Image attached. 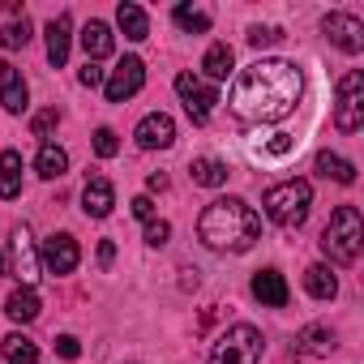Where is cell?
Listing matches in <instances>:
<instances>
[{
    "label": "cell",
    "mask_w": 364,
    "mask_h": 364,
    "mask_svg": "<svg viewBox=\"0 0 364 364\" xmlns=\"http://www.w3.org/2000/svg\"><path fill=\"white\" fill-rule=\"evenodd\" d=\"M304 95V73L291 65V60H279V56H266L257 65H249L236 86H232V112L249 124H279L296 112Z\"/></svg>",
    "instance_id": "1"
},
{
    "label": "cell",
    "mask_w": 364,
    "mask_h": 364,
    "mask_svg": "<svg viewBox=\"0 0 364 364\" xmlns=\"http://www.w3.org/2000/svg\"><path fill=\"white\" fill-rule=\"evenodd\" d=\"M262 236V219L245 198H219L198 219V240L215 253H249Z\"/></svg>",
    "instance_id": "2"
},
{
    "label": "cell",
    "mask_w": 364,
    "mask_h": 364,
    "mask_svg": "<svg viewBox=\"0 0 364 364\" xmlns=\"http://www.w3.org/2000/svg\"><path fill=\"white\" fill-rule=\"evenodd\" d=\"M360 245H364V223H360V210L355 206H338L321 232V253L334 262V266H351L360 257Z\"/></svg>",
    "instance_id": "3"
},
{
    "label": "cell",
    "mask_w": 364,
    "mask_h": 364,
    "mask_svg": "<svg viewBox=\"0 0 364 364\" xmlns=\"http://www.w3.org/2000/svg\"><path fill=\"white\" fill-rule=\"evenodd\" d=\"M262 206H266V219H270V223H279V228H287V232H291V228H300V223L309 219L313 185H309V180H283V185L266 189Z\"/></svg>",
    "instance_id": "4"
},
{
    "label": "cell",
    "mask_w": 364,
    "mask_h": 364,
    "mask_svg": "<svg viewBox=\"0 0 364 364\" xmlns=\"http://www.w3.org/2000/svg\"><path fill=\"white\" fill-rule=\"evenodd\" d=\"M262 351H266L262 330L249 326V321H240V326H232V330L219 334V343L210 351V364H257Z\"/></svg>",
    "instance_id": "5"
},
{
    "label": "cell",
    "mask_w": 364,
    "mask_h": 364,
    "mask_svg": "<svg viewBox=\"0 0 364 364\" xmlns=\"http://www.w3.org/2000/svg\"><path fill=\"white\" fill-rule=\"evenodd\" d=\"M334 124H338V133H355V129L364 124V73H360V69H351V73L338 82Z\"/></svg>",
    "instance_id": "6"
},
{
    "label": "cell",
    "mask_w": 364,
    "mask_h": 364,
    "mask_svg": "<svg viewBox=\"0 0 364 364\" xmlns=\"http://www.w3.org/2000/svg\"><path fill=\"white\" fill-rule=\"evenodd\" d=\"M176 95L185 99V112H189L193 124H206L210 112H215V103H219V90L210 82H202L198 73H180L176 77Z\"/></svg>",
    "instance_id": "7"
},
{
    "label": "cell",
    "mask_w": 364,
    "mask_h": 364,
    "mask_svg": "<svg viewBox=\"0 0 364 364\" xmlns=\"http://www.w3.org/2000/svg\"><path fill=\"white\" fill-rule=\"evenodd\" d=\"M321 31H326V39H330L338 52H347V56L364 52V22H360V18H351V14H326V18H321Z\"/></svg>",
    "instance_id": "8"
},
{
    "label": "cell",
    "mask_w": 364,
    "mask_h": 364,
    "mask_svg": "<svg viewBox=\"0 0 364 364\" xmlns=\"http://www.w3.org/2000/svg\"><path fill=\"white\" fill-rule=\"evenodd\" d=\"M141 86H146V65H141L137 56H124V60L112 69V77L103 82V90H107V103H124V99H133Z\"/></svg>",
    "instance_id": "9"
},
{
    "label": "cell",
    "mask_w": 364,
    "mask_h": 364,
    "mask_svg": "<svg viewBox=\"0 0 364 364\" xmlns=\"http://www.w3.org/2000/svg\"><path fill=\"white\" fill-rule=\"evenodd\" d=\"M77 262H82V249H77V240H73L69 232H56V236H48V240H43L39 266H48L52 274H73V270H77Z\"/></svg>",
    "instance_id": "10"
},
{
    "label": "cell",
    "mask_w": 364,
    "mask_h": 364,
    "mask_svg": "<svg viewBox=\"0 0 364 364\" xmlns=\"http://www.w3.org/2000/svg\"><path fill=\"white\" fill-rule=\"evenodd\" d=\"M133 137H137L141 150H167V146L176 141V120H171L167 112H150V116L137 120Z\"/></svg>",
    "instance_id": "11"
},
{
    "label": "cell",
    "mask_w": 364,
    "mask_h": 364,
    "mask_svg": "<svg viewBox=\"0 0 364 364\" xmlns=\"http://www.w3.org/2000/svg\"><path fill=\"white\" fill-rule=\"evenodd\" d=\"M14 270L22 279V287H35L39 279V253H35V240H31V228H14Z\"/></svg>",
    "instance_id": "12"
},
{
    "label": "cell",
    "mask_w": 364,
    "mask_h": 364,
    "mask_svg": "<svg viewBox=\"0 0 364 364\" xmlns=\"http://www.w3.org/2000/svg\"><path fill=\"white\" fill-rule=\"evenodd\" d=\"M0 103H5V112H14V116H22V112L31 107L26 77H22V69H14V65H0Z\"/></svg>",
    "instance_id": "13"
},
{
    "label": "cell",
    "mask_w": 364,
    "mask_h": 364,
    "mask_svg": "<svg viewBox=\"0 0 364 364\" xmlns=\"http://www.w3.org/2000/svg\"><path fill=\"white\" fill-rule=\"evenodd\" d=\"M116 206V189H112V180L107 176H90L86 180V189H82V210L90 219H107Z\"/></svg>",
    "instance_id": "14"
},
{
    "label": "cell",
    "mask_w": 364,
    "mask_h": 364,
    "mask_svg": "<svg viewBox=\"0 0 364 364\" xmlns=\"http://www.w3.org/2000/svg\"><path fill=\"white\" fill-rule=\"evenodd\" d=\"M43 35H48V60H52V65L60 69V65L69 60V39H73V18H69V14H56V18L48 22V31H43Z\"/></svg>",
    "instance_id": "15"
},
{
    "label": "cell",
    "mask_w": 364,
    "mask_h": 364,
    "mask_svg": "<svg viewBox=\"0 0 364 364\" xmlns=\"http://www.w3.org/2000/svg\"><path fill=\"white\" fill-rule=\"evenodd\" d=\"M82 48H86V60H107L112 52H116V35H112V26L107 22H86L82 26Z\"/></svg>",
    "instance_id": "16"
},
{
    "label": "cell",
    "mask_w": 364,
    "mask_h": 364,
    "mask_svg": "<svg viewBox=\"0 0 364 364\" xmlns=\"http://www.w3.org/2000/svg\"><path fill=\"white\" fill-rule=\"evenodd\" d=\"M253 296H257L266 309H283L291 291H287V279H283L279 270H257V274H253Z\"/></svg>",
    "instance_id": "17"
},
{
    "label": "cell",
    "mask_w": 364,
    "mask_h": 364,
    "mask_svg": "<svg viewBox=\"0 0 364 364\" xmlns=\"http://www.w3.org/2000/svg\"><path fill=\"white\" fill-rule=\"evenodd\" d=\"M334 347H338V338H334L330 326H304L300 338H296V351H300V355H317V360L334 355Z\"/></svg>",
    "instance_id": "18"
},
{
    "label": "cell",
    "mask_w": 364,
    "mask_h": 364,
    "mask_svg": "<svg viewBox=\"0 0 364 364\" xmlns=\"http://www.w3.org/2000/svg\"><path fill=\"white\" fill-rule=\"evenodd\" d=\"M232 69H236L232 48H228V43H210V48H206V56H202V73H206L202 82H210V86H215V82H228V77H232Z\"/></svg>",
    "instance_id": "19"
},
{
    "label": "cell",
    "mask_w": 364,
    "mask_h": 364,
    "mask_svg": "<svg viewBox=\"0 0 364 364\" xmlns=\"http://www.w3.org/2000/svg\"><path fill=\"white\" fill-rule=\"evenodd\" d=\"M116 26H120L124 39H133V43H141V39L150 35V18H146L141 5H133V0H124V5L116 9Z\"/></svg>",
    "instance_id": "20"
},
{
    "label": "cell",
    "mask_w": 364,
    "mask_h": 364,
    "mask_svg": "<svg viewBox=\"0 0 364 364\" xmlns=\"http://www.w3.org/2000/svg\"><path fill=\"white\" fill-rule=\"evenodd\" d=\"M39 309H43V304H39V291H35V287H18V291H9V300H5V313H9L14 321H22V326L35 321Z\"/></svg>",
    "instance_id": "21"
},
{
    "label": "cell",
    "mask_w": 364,
    "mask_h": 364,
    "mask_svg": "<svg viewBox=\"0 0 364 364\" xmlns=\"http://www.w3.org/2000/svg\"><path fill=\"white\" fill-rule=\"evenodd\" d=\"M304 287H309L313 300H334V296H338V279H334V270L321 266V262L304 270Z\"/></svg>",
    "instance_id": "22"
},
{
    "label": "cell",
    "mask_w": 364,
    "mask_h": 364,
    "mask_svg": "<svg viewBox=\"0 0 364 364\" xmlns=\"http://www.w3.org/2000/svg\"><path fill=\"white\" fill-rule=\"evenodd\" d=\"M22 193V154L5 150L0 154V198H18Z\"/></svg>",
    "instance_id": "23"
},
{
    "label": "cell",
    "mask_w": 364,
    "mask_h": 364,
    "mask_svg": "<svg viewBox=\"0 0 364 364\" xmlns=\"http://www.w3.org/2000/svg\"><path fill=\"white\" fill-rule=\"evenodd\" d=\"M189 176H193V185H202V189H219V185H228V163H219V159H193Z\"/></svg>",
    "instance_id": "24"
},
{
    "label": "cell",
    "mask_w": 364,
    "mask_h": 364,
    "mask_svg": "<svg viewBox=\"0 0 364 364\" xmlns=\"http://www.w3.org/2000/svg\"><path fill=\"white\" fill-rule=\"evenodd\" d=\"M35 171H39L43 180H60V176L69 171V154H65L60 146L43 141V146H39V159H35Z\"/></svg>",
    "instance_id": "25"
},
{
    "label": "cell",
    "mask_w": 364,
    "mask_h": 364,
    "mask_svg": "<svg viewBox=\"0 0 364 364\" xmlns=\"http://www.w3.org/2000/svg\"><path fill=\"white\" fill-rule=\"evenodd\" d=\"M317 171H321L326 180H338V185H355V163H347L343 154L321 150V154H317Z\"/></svg>",
    "instance_id": "26"
},
{
    "label": "cell",
    "mask_w": 364,
    "mask_h": 364,
    "mask_svg": "<svg viewBox=\"0 0 364 364\" xmlns=\"http://www.w3.org/2000/svg\"><path fill=\"white\" fill-rule=\"evenodd\" d=\"M171 18H176L180 31H189V35H206L210 31V9H202V5H176Z\"/></svg>",
    "instance_id": "27"
},
{
    "label": "cell",
    "mask_w": 364,
    "mask_h": 364,
    "mask_svg": "<svg viewBox=\"0 0 364 364\" xmlns=\"http://www.w3.org/2000/svg\"><path fill=\"white\" fill-rule=\"evenodd\" d=\"M5 360H9V364H39V347H35V338H26V334H9V338H5Z\"/></svg>",
    "instance_id": "28"
},
{
    "label": "cell",
    "mask_w": 364,
    "mask_h": 364,
    "mask_svg": "<svg viewBox=\"0 0 364 364\" xmlns=\"http://www.w3.org/2000/svg\"><path fill=\"white\" fill-rule=\"evenodd\" d=\"M31 43V22L22 18V22H9L5 31H0V48L5 52H14V48H26Z\"/></svg>",
    "instance_id": "29"
},
{
    "label": "cell",
    "mask_w": 364,
    "mask_h": 364,
    "mask_svg": "<svg viewBox=\"0 0 364 364\" xmlns=\"http://www.w3.org/2000/svg\"><path fill=\"white\" fill-rule=\"evenodd\" d=\"M56 124H60V112H56V107H43V112L31 120V137H52Z\"/></svg>",
    "instance_id": "30"
},
{
    "label": "cell",
    "mask_w": 364,
    "mask_h": 364,
    "mask_svg": "<svg viewBox=\"0 0 364 364\" xmlns=\"http://www.w3.org/2000/svg\"><path fill=\"white\" fill-rule=\"evenodd\" d=\"M116 150H120L116 129H95V154H99V159H112Z\"/></svg>",
    "instance_id": "31"
},
{
    "label": "cell",
    "mask_w": 364,
    "mask_h": 364,
    "mask_svg": "<svg viewBox=\"0 0 364 364\" xmlns=\"http://www.w3.org/2000/svg\"><path fill=\"white\" fill-rule=\"evenodd\" d=\"M167 240H171V223H163V219H150V223H146V245L163 249Z\"/></svg>",
    "instance_id": "32"
},
{
    "label": "cell",
    "mask_w": 364,
    "mask_h": 364,
    "mask_svg": "<svg viewBox=\"0 0 364 364\" xmlns=\"http://www.w3.org/2000/svg\"><path fill=\"white\" fill-rule=\"evenodd\" d=\"M77 82H82L86 90H99V86L107 82V73H103V69H99L95 60H86V65H82V73H77Z\"/></svg>",
    "instance_id": "33"
},
{
    "label": "cell",
    "mask_w": 364,
    "mask_h": 364,
    "mask_svg": "<svg viewBox=\"0 0 364 364\" xmlns=\"http://www.w3.org/2000/svg\"><path fill=\"white\" fill-rule=\"evenodd\" d=\"M279 39H283V35H279L274 26H253V31H249V43H253V48H270V43H279Z\"/></svg>",
    "instance_id": "34"
},
{
    "label": "cell",
    "mask_w": 364,
    "mask_h": 364,
    "mask_svg": "<svg viewBox=\"0 0 364 364\" xmlns=\"http://www.w3.org/2000/svg\"><path fill=\"white\" fill-rule=\"evenodd\" d=\"M56 351H60L65 360H77V355H82V343H77L73 334H60V338H56Z\"/></svg>",
    "instance_id": "35"
},
{
    "label": "cell",
    "mask_w": 364,
    "mask_h": 364,
    "mask_svg": "<svg viewBox=\"0 0 364 364\" xmlns=\"http://www.w3.org/2000/svg\"><path fill=\"white\" fill-rule=\"evenodd\" d=\"M133 215H137L141 223H150V219H154V202H150L146 193H141V198H133Z\"/></svg>",
    "instance_id": "36"
},
{
    "label": "cell",
    "mask_w": 364,
    "mask_h": 364,
    "mask_svg": "<svg viewBox=\"0 0 364 364\" xmlns=\"http://www.w3.org/2000/svg\"><path fill=\"white\" fill-rule=\"evenodd\" d=\"M112 262H116V245H112V240H99V266L107 270Z\"/></svg>",
    "instance_id": "37"
},
{
    "label": "cell",
    "mask_w": 364,
    "mask_h": 364,
    "mask_svg": "<svg viewBox=\"0 0 364 364\" xmlns=\"http://www.w3.org/2000/svg\"><path fill=\"white\" fill-rule=\"evenodd\" d=\"M0 274H5V253H0Z\"/></svg>",
    "instance_id": "38"
}]
</instances>
